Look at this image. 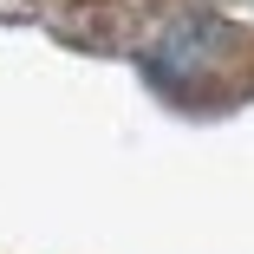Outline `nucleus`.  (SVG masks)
Masks as SVG:
<instances>
[]
</instances>
